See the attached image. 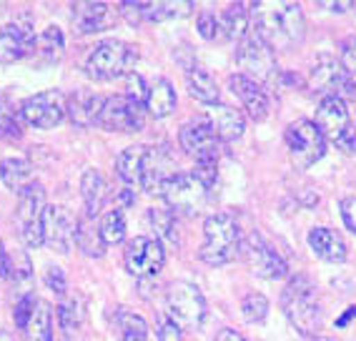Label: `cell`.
<instances>
[{"mask_svg":"<svg viewBox=\"0 0 356 341\" xmlns=\"http://www.w3.org/2000/svg\"><path fill=\"white\" fill-rule=\"evenodd\" d=\"M254 33L271 51H293L306 38V18L299 3H254Z\"/></svg>","mask_w":356,"mask_h":341,"instance_id":"cell-1","label":"cell"},{"mask_svg":"<svg viewBox=\"0 0 356 341\" xmlns=\"http://www.w3.org/2000/svg\"><path fill=\"white\" fill-rule=\"evenodd\" d=\"M281 306L284 314L291 322V326L306 339H314L321 331V306L316 301V289H314L309 276H293L281 291Z\"/></svg>","mask_w":356,"mask_h":341,"instance_id":"cell-2","label":"cell"},{"mask_svg":"<svg viewBox=\"0 0 356 341\" xmlns=\"http://www.w3.org/2000/svg\"><path fill=\"white\" fill-rule=\"evenodd\" d=\"M241 231L231 214H211L204 221V244H201V261L209 266H226L241 251Z\"/></svg>","mask_w":356,"mask_h":341,"instance_id":"cell-3","label":"cell"},{"mask_svg":"<svg viewBox=\"0 0 356 341\" xmlns=\"http://www.w3.org/2000/svg\"><path fill=\"white\" fill-rule=\"evenodd\" d=\"M136 61H138V51L134 45L111 38L90 48L86 58V70L96 81H115V78L134 73Z\"/></svg>","mask_w":356,"mask_h":341,"instance_id":"cell-4","label":"cell"},{"mask_svg":"<svg viewBox=\"0 0 356 341\" xmlns=\"http://www.w3.org/2000/svg\"><path fill=\"white\" fill-rule=\"evenodd\" d=\"M314 123L318 126V131L324 133V138L331 141L339 151L356 153V123L343 101H339V98H321Z\"/></svg>","mask_w":356,"mask_h":341,"instance_id":"cell-5","label":"cell"},{"mask_svg":"<svg viewBox=\"0 0 356 341\" xmlns=\"http://www.w3.org/2000/svg\"><path fill=\"white\" fill-rule=\"evenodd\" d=\"M236 65L241 70V76L259 83V86L271 83L276 78V73H279L276 53L256 33H248L246 38L238 43V48H236Z\"/></svg>","mask_w":356,"mask_h":341,"instance_id":"cell-6","label":"cell"},{"mask_svg":"<svg viewBox=\"0 0 356 341\" xmlns=\"http://www.w3.org/2000/svg\"><path fill=\"white\" fill-rule=\"evenodd\" d=\"M286 148L291 164L299 170L312 168L326 153V138L314 120H293L286 128Z\"/></svg>","mask_w":356,"mask_h":341,"instance_id":"cell-7","label":"cell"},{"mask_svg":"<svg viewBox=\"0 0 356 341\" xmlns=\"http://www.w3.org/2000/svg\"><path fill=\"white\" fill-rule=\"evenodd\" d=\"M309 88L321 95V98H339V101L356 98L354 78L331 56H321L314 63L312 73H309Z\"/></svg>","mask_w":356,"mask_h":341,"instance_id":"cell-8","label":"cell"},{"mask_svg":"<svg viewBox=\"0 0 356 341\" xmlns=\"http://www.w3.org/2000/svg\"><path fill=\"white\" fill-rule=\"evenodd\" d=\"M168 314L184 328V331H196L206 319V299L201 289L188 281H176L168 286Z\"/></svg>","mask_w":356,"mask_h":341,"instance_id":"cell-9","label":"cell"},{"mask_svg":"<svg viewBox=\"0 0 356 341\" xmlns=\"http://www.w3.org/2000/svg\"><path fill=\"white\" fill-rule=\"evenodd\" d=\"M211 191L198 181L193 173H176V176L165 184L163 198L176 214L196 216L206 209Z\"/></svg>","mask_w":356,"mask_h":341,"instance_id":"cell-10","label":"cell"},{"mask_svg":"<svg viewBox=\"0 0 356 341\" xmlns=\"http://www.w3.org/2000/svg\"><path fill=\"white\" fill-rule=\"evenodd\" d=\"M165 264V248L161 241L148 239V236H136L126 244L123 251V266L131 276L140 278H153L159 276V271Z\"/></svg>","mask_w":356,"mask_h":341,"instance_id":"cell-11","label":"cell"},{"mask_svg":"<svg viewBox=\"0 0 356 341\" xmlns=\"http://www.w3.org/2000/svg\"><path fill=\"white\" fill-rule=\"evenodd\" d=\"M146 123V113H143V103L134 101L131 95L118 93L106 98L98 118V126L113 133H138Z\"/></svg>","mask_w":356,"mask_h":341,"instance_id":"cell-12","label":"cell"},{"mask_svg":"<svg viewBox=\"0 0 356 341\" xmlns=\"http://www.w3.org/2000/svg\"><path fill=\"white\" fill-rule=\"evenodd\" d=\"M65 103L68 101L63 98V93L43 90V93H35L31 98H26L18 113L31 128L48 131V128H56L65 118Z\"/></svg>","mask_w":356,"mask_h":341,"instance_id":"cell-13","label":"cell"},{"mask_svg":"<svg viewBox=\"0 0 356 341\" xmlns=\"http://www.w3.org/2000/svg\"><path fill=\"white\" fill-rule=\"evenodd\" d=\"M241 251H243V259H246L248 269H251V273H256L259 278L274 281V278H284L289 273L286 261L281 259L279 253L268 246L261 236H256V234L248 236L241 244Z\"/></svg>","mask_w":356,"mask_h":341,"instance_id":"cell-14","label":"cell"},{"mask_svg":"<svg viewBox=\"0 0 356 341\" xmlns=\"http://www.w3.org/2000/svg\"><path fill=\"white\" fill-rule=\"evenodd\" d=\"M176 176V161H173L168 145H153L146 151V161H143V178L140 186L151 196H163L165 184Z\"/></svg>","mask_w":356,"mask_h":341,"instance_id":"cell-15","label":"cell"},{"mask_svg":"<svg viewBox=\"0 0 356 341\" xmlns=\"http://www.w3.org/2000/svg\"><path fill=\"white\" fill-rule=\"evenodd\" d=\"M45 244L58 253H68L76 244V221L63 206H45L43 211Z\"/></svg>","mask_w":356,"mask_h":341,"instance_id":"cell-16","label":"cell"},{"mask_svg":"<svg viewBox=\"0 0 356 341\" xmlns=\"http://www.w3.org/2000/svg\"><path fill=\"white\" fill-rule=\"evenodd\" d=\"M178 143L196 161L201 158H218V136L209 120H188L178 131Z\"/></svg>","mask_w":356,"mask_h":341,"instance_id":"cell-17","label":"cell"},{"mask_svg":"<svg viewBox=\"0 0 356 341\" xmlns=\"http://www.w3.org/2000/svg\"><path fill=\"white\" fill-rule=\"evenodd\" d=\"M70 18H73V28L83 35L88 33H103L115 26V10H111L108 3H73L70 6Z\"/></svg>","mask_w":356,"mask_h":341,"instance_id":"cell-18","label":"cell"},{"mask_svg":"<svg viewBox=\"0 0 356 341\" xmlns=\"http://www.w3.org/2000/svg\"><path fill=\"white\" fill-rule=\"evenodd\" d=\"M229 88L241 101L243 111H246L251 120H264L268 116V95L259 83L248 81L241 73H236V76L229 78Z\"/></svg>","mask_w":356,"mask_h":341,"instance_id":"cell-19","label":"cell"},{"mask_svg":"<svg viewBox=\"0 0 356 341\" xmlns=\"http://www.w3.org/2000/svg\"><path fill=\"white\" fill-rule=\"evenodd\" d=\"M31 53H35V35L31 28H20L18 23L0 28V63H15Z\"/></svg>","mask_w":356,"mask_h":341,"instance_id":"cell-20","label":"cell"},{"mask_svg":"<svg viewBox=\"0 0 356 341\" xmlns=\"http://www.w3.org/2000/svg\"><path fill=\"white\" fill-rule=\"evenodd\" d=\"M103 103H106L103 95L90 93V90H78V93L70 95L68 103H65V116H68V118L81 128L98 126Z\"/></svg>","mask_w":356,"mask_h":341,"instance_id":"cell-21","label":"cell"},{"mask_svg":"<svg viewBox=\"0 0 356 341\" xmlns=\"http://www.w3.org/2000/svg\"><path fill=\"white\" fill-rule=\"evenodd\" d=\"M209 123L218 136V141H226V143L238 141L243 136V131H246V118H243L241 111L223 106V103H216V106L209 108Z\"/></svg>","mask_w":356,"mask_h":341,"instance_id":"cell-22","label":"cell"},{"mask_svg":"<svg viewBox=\"0 0 356 341\" xmlns=\"http://www.w3.org/2000/svg\"><path fill=\"white\" fill-rule=\"evenodd\" d=\"M309 246H312V251L316 253L318 259L329 261V264H341L346 259V244H343V239L337 231H331L326 226H316L309 231Z\"/></svg>","mask_w":356,"mask_h":341,"instance_id":"cell-23","label":"cell"},{"mask_svg":"<svg viewBox=\"0 0 356 341\" xmlns=\"http://www.w3.org/2000/svg\"><path fill=\"white\" fill-rule=\"evenodd\" d=\"M186 86H188V93L198 103H204L209 108L218 103V83L216 78L211 76V70H206L204 65L193 63L186 68Z\"/></svg>","mask_w":356,"mask_h":341,"instance_id":"cell-24","label":"cell"},{"mask_svg":"<svg viewBox=\"0 0 356 341\" xmlns=\"http://www.w3.org/2000/svg\"><path fill=\"white\" fill-rule=\"evenodd\" d=\"M45 211V189L40 181H31L18 193V221L20 226H28L33 221H40Z\"/></svg>","mask_w":356,"mask_h":341,"instance_id":"cell-25","label":"cell"},{"mask_svg":"<svg viewBox=\"0 0 356 341\" xmlns=\"http://www.w3.org/2000/svg\"><path fill=\"white\" fill-rule=\"evenodd\" d=\"M248 3H236L221 15V40H243L254 23V13Z\"/></svg>","mask_w":356,"mask_h":341,"instance_id":"cell-26","label":"cell"},{"mask_svg":"<svg viewBox=\"0 0 356 341\" xmlns=\"http://www.w3.org/2000/svg\"><path fill=\"white\" fill-rule=\"evenodd\" d=\"M146 145H128L126 151L118 153L115 158V173L126 186H140L143 178V161H146Z\"/></svg>","mask_w":356,"mask_h":341,"instance_id":"cell-27","label":"cell"},{"mask_svg":"<svg viewBox=\"0 0 356 341\" xmlns=\"http://www.w3.org/2000/svg\"><path fill=\"white\" fill-rule=\"evenodd\" d=\"M76 246L81 248L86 256H93V259H101L106 253V241L101 236V226L96 223L93 216H83L76 221Z\"/></svg>","mask_w":356,"mask_h":341,"instance_id":"cell-28","label":"cell"},{"mask_svg":"<svg viewBox=\"0 0 356 341\" xmlns=\"http://www.w3.org/2000/svg\"><path fill=\"white\" fill-rule=\"evenodd\" d=\"M176 90L165 78H159L156 83H151L146 95V111L153 118H168L176 111Z\"/></svg>","mask_w":356,"mask_h":341,"instance_id":"cell-29","label":"cell"},{"mask_svg":"<svg viewBox=\"0 0 356 341\" xmlns=\"http://www.w3.org/2000/svg\"><path fill=\"white\" fill-rule=\"evenodd\" d=\"M81 196H83V203H86V214L96 219V216L101 214L103 201L108 196V193H106V181H103V176L96 168H86V173H83Z\"/></svg>","mask_w":356,"mask_h":341,"instance_id":"cell-30","label":"cell"},{"mask_svg":"<svg viewBox=\"0 0 356 341\" xmlns=\"http://www.w3.org/2000/svg\"><path fill=\"white\" fill-rule=\"evenodd\" d=\"M31 161L26 158H6L3 164H0V181L6 189H10L13 193H20V191L26 189L31 184Z\"/></svg>","mask_w":356,"mask_h":341,"instance_id":"cell-31","label":"cell"},{"mask_svg":"<svg viewBox=\"0 0 356 341\" xmlns=\"http://www.w3.org/2000/svg\"><path fill=\"white\" fill-rule=\"evenodd\" d=\"M115 331L121 341H148V324L128 309L115 311Z\"/></svg>","mask_w":356,"mask_h":341,"instance_id":"cell-32","label":"cell"},{"mask_svg":"<svg viewBox=\"0 0 356 341\" xmlns=\"http://www.w3.org/2000/svg\"><path fill=\"white\" fill-rule=\"evenodd\" d=\"M28 341H53V311L45 301L35 303L31 322L26 326Z\"/></svg>","mask_w":356,"mask_h":341,"instance_id":"cell-33","label":"cell"},{"mask_svg":"<svg viewBox=\"0 0 356 341\" xmlns=\"http://www.w3.org/2000/svg\"><path fill=\"white\" fill-rule=\"evenodd\" d=\"M63 51H65V38L63 33H60V28L56 26L45 28L38 38H35V53L43 58L45 63H58L63 58Z\"/></svg>","mask_w":356,"mask_h":341,"instance_id":"cell-34","label":"cell"},{"mask_svg":"<svg viewBox=\"0 0 356 341\" xmlns=\"http://www.w3.org/2000/svg\"><path fill=\"white\" fill-rule=\"evenodd\" d=\"M193 10V3H140V13L143 20H171V18H184Z\"/></svg>","mask_w":356,"mask_h":341,"instance_id":"cell-35","label":"cell"},{"mask_svg":"<svg viewBox=\"0 0 356 341\" xmlns=\"http://www.w3.org/2000/svg\"><path fill=\"white\" fill-rule=\"evenodd\" d=\"M148 221H151L153 231H156V241L161 244H168V246H178L176 239V221H173V214L168 209H151L148 211Z\"/></svg>","mask_w":356,"mask_h":341,"instance_id":"cell-36","label":"cell"},{"mask_svg":"<svg viewBox=\"0 0 356 341\" xmlns=\"http://www.w3.org/2000/svg\"><path fill=\"white\" fill-rule=\"evenodd\" d=\"M98 226H101V236L106 241V246H115V244H121L126 239V216H123L121 209L103 214Z\"/></svg>","mask_w":356,"mask_h":341,"instance_id":"cell-37","label":"cell"},{"mask_svg":"<svg viewBox=\"0 0 356 341\" xmlns=\"http://www.w3.org/2000/svg\"><path fill=\"white\" fill-rule=\"evenodd\" d=\"M241 311L248 324H264L268 316V299L264 294H248L241 301Z\"/></svg>","mask_w":356,"mask_h":341,"instance_id":"cell-38","label":"cell"},{"mask_svg":"<svg viewBox=\"0 0 356 341\" xmlns=\"http://www.w3.org/2000/svg\"><path fill=\"white\" fill-rule=\"evenodd\" d=\"M58 324H60V331L65 336H73V331L81 324V311H78L76 299H63L58 303Z\"/></svg>","mask_w":356,"mask_h":341,"instance_id":"cell-39","label":"cell"},{"mask_svg":"<svg viewBox=\"0 0 356 341\" xmlns=\"http://www.w3.org/2000/svg\"><path fill=\"white\" fill-rule=\"evenodd\" d=\"M0 136L8 141H18L20 138V120H18V113H15L10 103H3L0 108Z\"/></svg>","mask_w":356,"mask_h":341,"instance_id":"cell-40","label":"cell"},{"mask_svg":"<svg viewBox=\"0 0 356 341\" xmlns=\"http://www.w3.org/2000/svg\"><path fill=\"white\" fill-rule=\"evenodd\" d=\"M13 261V269H10V278H13L15 284H23L28 286L33 281V266H31V259H28L26 253L15 251V256H10Z\"/></svg>","mask_w":356,"mask_h":341,"instance_id":"cell-41","label":"cell"},{"mask_svg":"<svg viewBox=\"0 0 356 341\" xmlns=\"http://www.w3.org/2000/svg\"><path fill=\"white\" fill-rule=\"evenodd\" d=\"M198 33L206 40H221V18L216 13L198 15Z\"/></svg>","mask_w":356,"mask_h":341,"instance_id":"cell-42","label":"cell"},{"mask_svg":"<svg viewBox=\"0 0 356 341\" xmlns=\"http://www.w3.org/2000/svg\"><path fill=\"white\" fill-rule=\"evenodd\" d=\"M35 296L33 294H23L20 296V301L15 303V311H13V319H15V326L23 328L26 331L28 322H31V316H33V309H35Z\"/></svg>","mask_w":356,"mask_h":341,"instance_id":"cell-43","label":"cell"},{"mask_svg":"<svg viewBox=\"0 0 356 341\" xmlns=\"http://www.w3.org/2000/svg\"><path fill=\"white\" fill-rule=\"evenodd\" d=\"M339 63L343 65V70H346L351 78H356V35H349V38L341 43V61H339Z\"/></svg>","mask_w":356,"mask_h":341,"instance_id":"cell-44","label":"cell"},{"mask_svg":"<svg viewBox=\"0 0 356 341\" xmlns=\"http://www.w3.org/2000/svg\"><path fill=\"white\" fill-rule=\"evenodd\" d=\"M23 241H26L31 248H40L45 244V234H43V219L40 221H33L28 226H23Z\"/></svg>","mask_w":356,"mask_h":341,"instance_id":"cell-45","label":"cell"},{"mask_svg":"<svg viewBox=\"0 0 356 341\" xmlns=\"http://www.w3.org/2000/svg\"><path fill=\"white\" fill-rule=\"evenodd\" d=\"M159 341H184V328L173 319H163L159 324Z\"/></svg>","mask_w":356,"mask_h":341,"instance_id":"cell-46","label":"cell"},{"mask_svg":"<svg viewBox=\"0 0 356 341\" xmlns=\"http://www.w3.org/2000/svg\"><path fill=\"white\" fill-rule=\"evenodd\" d=\"M341 219L346 228L356 236V196H346L341 201Z\"/></svg>","mask_w":356,"mask_h":341,"instance_id":"cell-47","label":"cell"},{"mask_svg":"<svg viewBox=\"0 0 356 341\" xmlns=\"http://www.w3.org/2000/svg\"><path fill=\"white\" fill-rule=\"evenodd\" d=\"M45 281H48V286H51L53 291H58V294H65V276L60 269H56V266H48L45 269Z\"/></svg>","mask_w":356,"mask_h":341,"instance_id":"cell-48","label":"cell"},{"mask_svg":"<svg viewBox=\"0 0 356 341\" xmlns=\"http://www.w3.org/2000/svg\"><path fill=\"white\" fill-rule=\"evenodd\" d=\"M121 10L118 13L123 15V18L131 23V26H138V23H143V13H140V3H121Z\"/></svg>","mask_w":356,"mask_h":341,"instance_id":"cell-49","label":"cell"},{"mask_svg":"<svg viewBox=\"0 0 356 341\" xmlns=\"http://www.w3.org/2000/svg\"><path fill=\"white\" fill-rule=\"evenodd\" d=\"M318 8H326V10H331V13H346V10H351L354 8V3L351 0H318Z\"/></svg>","mask_w":356,"mask_h":341,"instance_id":"cell-50","label":"cell"},{"mask_svg":"<svg viewBox=\"0 0 356 341\" xmlns=\"http://www.w3.org/2000/svg\"><path fill=\"white\" fill-rule=\"evenodd\" d=\"M216 341H246V339L238 331H234V328H221L216 334Z\"/></svg>","mask_w":356,"mask_h":341,"instance_id":"cell-51","label":"cell"},{"mask_svg":"<svg viewBox=\"0 0 356 341\" xmlns=\"http://www.w3.org/2000/svg\"><path fill=\"white\" fill-rule=\"evenodd\" d=\"M118 203H121V206H134V203H136L134 191H131V189H123L121 193H118ZM121 206H118V209H121Z\"/></svg>","mask_w":356,"mask_h":341,"instance_id":"cell-52","label":"cell"},{"mask_svg":"<svg viewBox=\"0 0 356 341\" xmlns=\"http://www.w3.org/2000/svg\"><path fill=\"white\" fill-rule=\"evenodd\" d=\"M354 316H356V306H351V309H346V314H343L341 319L337 322V326H346V324H349Z\"/></svg>","mask_w":356,"mask_h":341,"instance_id":"cell-53","label":"cell"},{"mask_svg":"<svg viewBox=\"0 0 356 341\" xmlns=\"http://www.w3.org/2000/svg\"><path fill=\"white\" fill-rule=\"evenodd\" d=\"M312 341H341V339H337V336H314Z\"/></svg>","mask_w":356,"mask_h":341,"instance_id":"cell-54","label":"cell"},{"mask_svg":"<svg viewBox=\"0 0 356 341\" xmlns=\"http://www.w3.org/2000/svg\"><path fill=\"white\" fill-rule=\"evenodd\" d=\"M0 341H15L10 331H0Z\"/></svg>","mask_w":356,"mask_h":341,"instance_id":"cell-55","label":"cell"},{"mask_svg":"<svg viewBox=\"0 0 356 341\" xmlns=\"http://www.w3.org/2000/svg\"><path fill=\"white\" fill-rule=\"evenodd\" d=\"M3 103H6V98H3V95H0V108H3Z\"/></svg>","mask_w":356,"mask_h":341,"instance_id":"cell-56","label":"cell"}]
</instances>
